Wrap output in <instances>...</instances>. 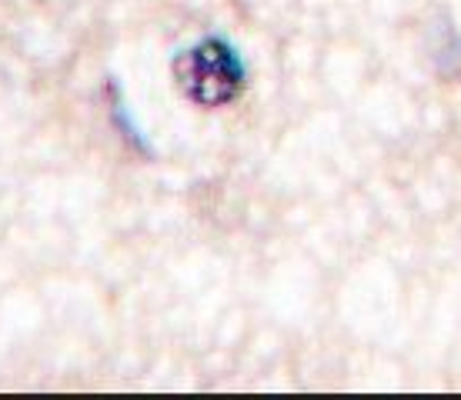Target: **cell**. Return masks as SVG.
<instances>
[{
	"label": "cell",
	"mask_w": 461,
	"mask_h": 400,
	"mask_svg": "<svg viewBox=\"0 0 461 400\" xmlns=\"http://www.w3.org/2000/svg\"><path fill=\"white\" fill-rule=\"evenodd\" d=\"M174 77L185 97L197 107L230 103L244 87V64L234 47L221 37H204L201 44L174 60Z\"/></svg>",
	"instance_id": "obj_1"
}]
</instances>
